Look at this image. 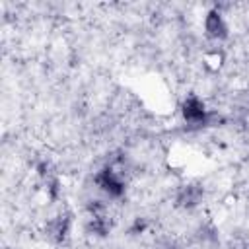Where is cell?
Listing matches in <instances>:
<instances>
[{"mask_svg": "<svg viewBox=\"0 0 249 249\" xmlns=\"http://www.w3.org/2000/svg\"><path fill=\"white\" fill-rule=\"evenodd\" d=\"M93 181H95V185H97V189L105 195V196H109V198H121L123 195H124V179L119 175V171L115 169V167H111V165H107V167H103L101 171H97L95 173V177H93Z\"/></svg>", "mask_w": 249, "mask_h": 249, "instance_id": "6da1fadb", "label": "cell"}, {"mask_svg": "<svg viewBox=\"0 0 249 249\" xmlns=\"http://www.w3.org/2000/svg\"><path fill=\"white\" fill-rule=\"evenodd\" d=\"M181 115H183V121L191 126H202L208 123V109H206L204 101L196 95H189L183 101Z\"/></svg>", "mask_w": 249, "mask_h": 249, "instance_id": "7a4b0ae2", "label": "cell"}, {"mask_svg": "<svg viewBox=\"0 0 249 249\" xmlns=\"http://www.w3.org/2000/svg\"><path fill=\"white\" fill-rule=\"evenodd\" d=\"M204 33L212 41H224L230 35V29H228V23L224 19V14L218 8L210 10L204 16Z\"/></svg>", "mask_w": 249, "mask_h": 249, "instance_id": "3957f363", "label": "cell"}, {"mask_svg": "<svg viewBox=\"0 0 249 249\" xmlns=\"http://www.w3.org/2000/svg\"><path fill=\"white\" fill-rule=\"evenodd\" d=\"M202 200V189L198 185H187L177 195V204L183 208H195Z\"/></svg>", "mask_w": 249, "mask_h": 249, "instance_id": "277c9868", "label": "cell"}]
</instances>
